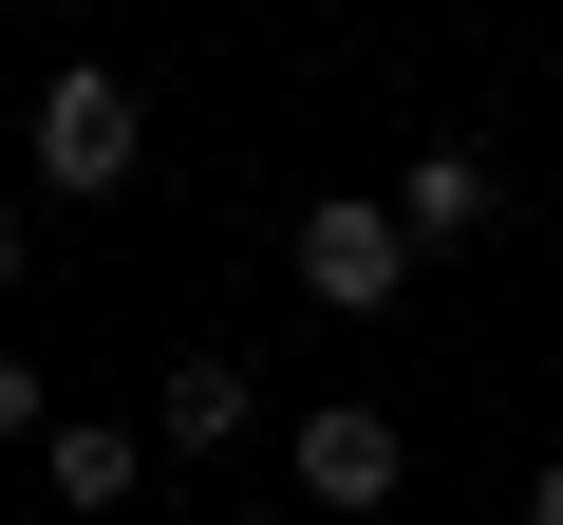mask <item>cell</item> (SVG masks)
Here are the masks:
<instances>
[{"label": "cell", "instance_id": "6da1fadb", "mask_svg": "<svg viewBox=\"0 0 563 525\" xmlns=\"http://www.w3.org/2000/svg\"><path fill=\"white\" fill-rule=\"evenodd\" d=\"M20 150H38V188H57V206H113V188L151 169V94H132L113 57H57V76H38V132H20Z\"/></svg>", "mask_w": 563, "mask_h": 525}, {"label": "cell", "instance_id": "7a4b0ae2", "mask_svg": "<svg viewBox=\"0 0 563 525\" xmlns=\"http://www.w3.org/2000/svg\"><path fill=\"white\" fill-rule=\"evenodd\" d=\"M413 262H432V244L395 225V188H320V206H301V301H320V320H395Z\"/></svg>", "mask_w": 563, "mask_h": 525}, {"label": "cell", "instance_id": "3957f363", "mask_svg": "<svg viewBox=\"0 0 563 525\" xmlns=\"http://www.w3.org/2000/svg\"><path fill=\"white\" fill-rule=\"evenodd\" d=\"M395 488H413V432L376 394H320L301 413V506H395Z\"/></svg>", "mask_w": 563, "mask_h": 525}, {"label": "cell", "instance_id": "277c9868", "mask_svg": "<svg viewBox=\"0 0 563 525\" xmlns=\"http://www.w3.org/2000/svg\"><path fill=\"white\" fill-rule=\"evenodd\" d=\"M244 413H263V376H244L225 338H207V357H169V394H151V432H169V450H244Z\"/></svg>", "mask_w": 563, "mask_h": 525}, {"label": "cell", "instance_id": "5b68a950", "mask_svg": "<svg viewBox=\"0 0 563 525\" xmlns=\"http://www.w3.org/2000/svg\"><path fill=\"white\" fill-rule=\"evenodd\" d=\"M488 206H507V169H488V150H413V169H395V225H413V244H470Z\"/></svg>", "mask_w": 563, "mask_h": 525}, {"label": "cell", "instance_id": "8992f818", "mask_svg": "<svg viewBox=\"0 0 563 525\" xmlns=\"http://www.w3.org/2000/svg\"><path fill=\"white\" fill-rule=\"evenodd\" d=\"M38 469H57V506H132L169 450H151V432H113V413H57V450H38Z\"/></svg>", "mask_w": 563, "mask_h": 525}, {"label": "cell", "instance_id": "52a82bcc", "mask_svg": "<svg viewBox=\"0 0 563 525\" xmlns=\"http://www.w3.org/2000/svg\"><path fill=\"white\" fill-rule=\"evenodd\" d=\"M0 450H57V376H38L20 338H0Z\"/></svg>", "mask_w": 563, "mask_h": 525}, {"label": "cell", "instance_id": "ba28073f", "mask_svg": "<svg viewBox=\"0 0 563 525\" xmlns=\"http://www.w3.org/2000/svg\"><path fill=\"white\" fill-rule=\"evenodd\" d=\"M20 262H38V206H20V188H0V301H20Z\"/></svg>", "mask_w": 563, "mask_h": 525}, {"label": "cell", "instance_id": "9c48e42d", "mask_svg": "<svg viewBox=\"0 0 563 525\" xmlns=\"http://www.w3.org/2000/svg\"><path fill=\"white\" fill-rule=\"evenodd\" d=\"M526 525H563V450H544V469H526Z\"/></svg>", "mask_w": 563, "mask_h": 525}]
</instances>
